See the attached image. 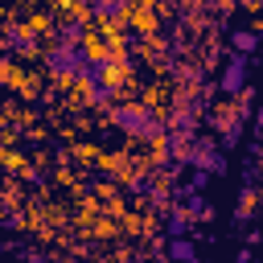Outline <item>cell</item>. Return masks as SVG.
<instances>
[{"label": "cell", "mask_w": 263, "mask_h": 263, "mask_svg": "<svg viewBox=\"0 0 263 263\" xmlns=\"http://www.w3.org/2000/svg\"><path fill=\"white\" fill-rule=\"evenodd\" d=\"M242 119H247V115H238V107L218 115V144H222V152L238 148V140H242Z\"/></svg>", "instance_id": "5b68a950"}, {"label": "cell", "mask_w": 263, "mask_h": 263, "mask_svg": "<svg viewBox=\"0 0 263 263\" xmlns=\"http://www.w3.org/2000/svg\"><path fill=\"white\" fill-rule=\"evenodd\" d=\"M90 49L86 45H49V53H45V70L53 74V78H66V82H78L82 78V70L90 66Z\"/></svg>", "instance_id": "6da1fadb"}, {"label": "cell", "mask_w": 263, "mask_h": 263, "mask_svg": "<svg viewBox=\"0 0 263 263\" xmlns=\"http://www.w3.org/2000/svg\"><path fill=\"white\" fill-rule=\"evenodd\" d=\"M156 189H160V185H156L152 177H144V173L127 181V193H132V197H144V201H152V193H156Z\"/></svg>", "instance_id": "5bb4252c"}, {"label": "cell", "mask_w": 263, "mask_h": 263, "mask_svg": "<svg viewBox=\"0 0 263 263\" xmlns=\"http://www.w3.org/2000/svg\"><path fill=\"white\" fill-rule=\"evenodd\" d=\"M160 230H164L168 238H189L193 218H189L185 210H164V214H160Z\"/></svg>", "instance_id": "30bf717a"}, {"label": "cell", "mask_w": 263, "mask_h": 263, "mask_svg": "<svg viewBox=\"0 0 263 263\" xmlns=\"http://www.w3.org/2000/svg\"><path fill=\"white\" fill-rule=\"evenodd\" d=\"M164 259H168V263H197V242H193V238H168Z\"/></svg>", "instance_id": "8fae6325"}, {"label": "cell", "mask_w": 263, "mask_h": 263, "mask_svg": "<svg viewBox=\"0 0 263 263\" xmlns=\"http://www.w3.org/2000/svg\"><path fill=\"white\" fill-rule=\"evenodd\" d=\"M210 177H214L210 168H189V177H185V189H189V193H201V189L210 185Z\"/></svg>", "instance_id": "2e32d148"}, {"label": "cell", "mask_w": 263, "mask_h": 263, "mask_svg": "<svg viewBox=\"0 0 263 263\" xmlns=\"http://www.w3.org/2000/svg\"><path fill=\"white\" fill-rule=\"evenodd\" d=\"M247 66H251V58L230 49V53H226V62H222V74H218V90H222V95H230V99L247 95Z\"/></svg>", "instance_id": "7a4b0ae2"}, {"label": "cell", "mask_w": 263, "mask_h": 263, "mask_svg": "<svg viewBox=\"0 0 263 263\" xmlns=\"http://www.w3.org/2000/svg\"><path fill=\"white\" fill-rule=\"evenodd\" d=\"M86 12H90L95 21H103V25H119V21L132 12V0H90Z\"/></svg>", "instance_id": "8992f818"}, {"label": "cell", "mask_w": 263, "mask_h": 263, "mask_svg": "<svg viewBox=\"0 0 263 263\" xmlns=\"http://www.w3.org/2000/svg\"><path fill=\"white\" fill-rule=\"evenodd\" d=\"M148 119H152V107H140V103H115L111 107V123L123 132V136H144V127H148Z\"/></svg>", "instance_id": "3957f363"}, {"label": "cell", "mask_w": 263, "mask_h": 263, "mask_svg": "<svg viewBox=\"0 0 263 263\" xmlns=\"http://www.w3.org/2000/svg\"><path fill=\"white\" fill-rule=\"evenodd\" d=\"M123 49H127V53L144 49V33H140V29H123Z\"/></svg>", "instance_id": "ac0fdd59"}, {"label": "cell", "mask_w": 263, "mask_h": 263, "mask_svg": "<svg viewBox=\"0 0 263 263\" xmlns=\"http://www.w3.org/2000/svg\"><path fill=\"white\" fill-rule=\"evenodd\" d=\"M234 222H238V226H242V222H251V205H242V201H238V210H234Z\"/></svg>", "instance_id": "d6986e66"}, {"label": "cell", "mask_w": 263, "mask_h": 263, "mask_svg": "<svg viewBox=\"0 0 263 263\" xmlns=\"http://www.w3.org/2000/svg\"><path fill=\"white\" fill-rule=\"evenodd\" d=\"M234 263H259V259H255V251H251V247H242V251L234 255Z\"/></svg>", "instance_id": "ffe728a7"}, {"label": "cell", "mask_w": 263, "mask_h": 263, "mask_svg": "<svg viewBox=\"0 0 263 263\" xmlns=\"http://www.w3.org/2000/svg\"><path fill=\"white\" fill-rule=\"evenodd\" d=\"M181 168H185V160H181V156H168V152H160V156H156V177H177Z\"/></svg>", "instance_id": "9a60e30c"}, {"label": "cell", "mask_w": 263, "mask_h": 263, "mask_svg": "<svg viewBox=\"0 0 263 263\" xmlns=\"http://www.w3.org/2000/svg\"><path fill=\"white\" fill-rule=\"evenodd\" d=\"M173 197H181V210H185L189 218H201V222H210V218H214V205H210L201 193H189V189L181 185V189H173Z\"/></svg>", "instance_id": "9c48e42d"}, {"label": "cell", "mask_w": 263, "mask_h": 263, "mask_svg": "<svg viewBox=\"0 0 263 263\" xmlns=\"http://www.w3.org/2000/svg\"><path fill=\"white\" fill-rule=\"evenodd\" d=\"M86 99H90V107H115V82H99V86H90Z\"/></svg>", "instance_id": "4fadbf2b"}, {"label": "cell", "mask_w": 263, "mask_h": 263, "mask_svg": "<svg viewBox=\"0 0 263 263\" xmlns=\"http://www.w3.org/2000/svg\"><path fill=\"white\" fill-rule=\"evenodd\" d=\"M251 4H263V0H251Z\"/></svg>", "instance_id": "44dd1931"}, {"label": "cell", "mask_w": 263, "mask_h": 263, "mask_svg": "<svg viewBox=\"0 0 263 263\" xmlns=\"http://www.w3.org/2000/svg\"><path fill=\"white\" fill-rule=\"evenodd\" d=\"M111 70H115V53H95L90 58V66L82 70V86L90 90V86H99V82H111Z\"/></svg>", "instance_id": "52a82bcc"}, {"label": "cell", "mask_w": 263, "mask_h": 263, "mask_svg": "<svg viewBox=\"0 0 263 263\" xmlns=\"http://www.w3.org/2000/svg\"><path fill=\"white\" fill-rule=\"evenodd\" d=\"M25 185H29V189H45V185H49V173H45L41 164H29V168H25Z\"/></svg>", "instance_id": "e0dca14e"}, {"label": "cell", "mask_w": 263, "mask_h": 263, "mask_svg": "<svg viewBox=\"0 0 263 263\" xmlns=\"http://www.w3.org/2000/svg\"><path fill=\"white\" fill-rule=\"evenodd\" d=\"M259 45H263L259 29H234V33H230V49H234V53H247V58H251Z\"/></svg>", "instance_id": "7c38bea8"}, {"label": "cell", "mask_w": 263, "mask_h": 263, "mask_svg": "<svg viewBox=\"0 0 263 263\" xmlns=\"http://www.w3.org/2000/svg\"><path fill=\"white\" fill-rule=\"evenodd\" d=\"M86 37V16H66L53 25V45H82Z\"/></svg>", "instance_id": "ba28073f"}, {"label": "cell", "mask_w": 263, "mask_h": 263, "mask_svg": "<svg viewBox=\"0 0 263 263\" xmlns=\"http://www.w3.org/2000/svg\"><path fill=\"white\" fill-rule=\"evenodd\" d=\"M12 53H37V33H29L21 25H8L4 29V62H12Z\"/></svg>", "instance_id": "277c9868"}, {"label": "cell", "mask_w": 263, "mask_h": 263, "mask_svg": "<svg viewBox=\"0 0 263 263\" xmlns=\"http://www.w3.org/2000/svg\"><path fill=\"white\" fill-rule=\"evenodd\" d=\"M168 4H177V0H168Z\"/></svg>", "instance_id": "7402d4cb"}]
</instances>
